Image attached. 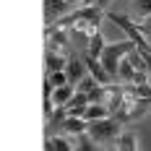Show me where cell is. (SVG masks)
Returning <instances> with one entry per match:
<instances>
[{"instance_id":"obj_4","label":"cell","mask_w":151,"mask_h":151,"mask_svg":"<svg viewBox=\"0 0 151 151\" xmlns=\"http://www.w3.org/2000/svg\"><path fill=\"white\" fill-rule=\"evenodd\" d=\"M83 60H86V68H89V73L99 81V83H109L112 81V76L107 73V68L102 65L99 58H94V55H83Z\"/></svg>"},{"instance_id":"obj_10","label":"cell","mask_w":151,"mask_h":151,"mask_svg":"<svg viewBox=\"0 0 151 151\" xmlns=\"http://www.w3.org/2000/svg\"><path fill=\"white\" fill-rule=\"evenodd\" d=\"M115 146L120 151H138V138L133 130H122L120 136H117V141H115Z\"/></svg>"},{"instance_id":"obj_16","label":"cell","mask_w":151,"mask_h":151,"mask_svg":"<svg viewBox=\"0 0 151 151\" xmlns=\"http://www.w3.org/2000/svg\"><path fill=\"white\" fill-rule=\"evenodd\" d=\"M128 60L133 63V68H136V70H149V65H146V58H143V55L138 52V47L128 52ZM149 73H151V70H149Z\"/></svg>"},{"instance_id":"obj_12","label":"cell","mask_w":151,"mask_h":151,"mask_svg":"<svg viewBox=\"0 0 151 151\" xmlns=\"http://www.w3.org/2000/svg\"><path fill=\"white\" fill-rule=\"evenodd\" d=\"M70 149H73V143L65 136H52L45 141V151H70Z\"/></svg>"},{"instance_id":"obj_17","label":"cell","mask_w":151,"mask_h":151,"mask_svg":"<svg viewBox=\"0 0 151 151\" xmlns=\"http://www.w3.org/2000/svg\"><path fill=\"white\" fill-rule=\"evenodd\" d=\"M76 141H78V143H76V149H81V151H91V149H96L94 138H91L86 130H83V133H78V136H76Z\"/></svg>"},{"instance_id":"obj_18","label":"cell","mask_w":151,"mask_h":151,"mask_svg":"<svg viewBox=\"0 0 151 151\" xmlns=\"http://www.w3.org/2000/svg\"><path fill=\"white\" fill-rule=\"evenodd\" d=\"M133 13L141 18L151 16V0H133Z\"/></svg>"},{"instance_id":"obj_7","label":"cell","mask_w":151,"mask_h":151,"mask_svg":"<svg viewBox=\"0 0 151 151\" xmlns=\"http://www.w3.org/2000/svg\"><path fill=\"white\" fill-rule=\"evenodd\" d=\"M89 128V120L86 117H76V115H68L65 120H63V130L68 133V136H78V133H83Z\"/></svg>"},{"instance_id":"obj_5","label":"cell","mask_w":151,"mask_h":151,"mask_svg":"<svg viewBox=\"0 0 151 151\" xmlns=\"http://www.w3.org/2000/svg\"><path fill=\"white\" fill-rule=\"evenodd\" d=\"M65 73H68V81L70 83H78L83 76H89V68H86V60H78V58H68V65H65Z\"/></svg>"},{"instance_id":"obj_3","label":"cell","mask_w":151,"mask_h":151,"mask_svg":"<svg viewBox=\"0 0 151 151\" xmlns=\"http://www.w3.org/2000/svg\"><path fill=\"white\" fill-rule=\"evenodd\" d=\"M70 11H73L70 0H45V21L47 24H55L58 18H63Z\"/></svg>"},{"instance_id":"obj_9","label":"cell","mask_w":151,"mask_h":151,"mask_svg":"<svg viewBox=\"0 0 151 151\" xmlns=\"http://www.w3.org/2000/svg\"><path fill=\"white\" fill-rule=\"evenodd\" d=\"M73 94H76V83H63V86H58V89L52 91V102L58 107H63V104H68L70 99H73Z\"/></svg>"},{"instance_id":"obj_24","label":"cell","mask_w":151,"mask_h":151,"mask_svg":"<svg viewBox=\"0 0 151 151\" xmlns=\"http://www.w3.org/2000/svg\"><path fill=\"white\" fill-rule=\"evenodd\" d=\"M81 5H96V0H81Z\"/></svg>"},{"instance_id":"obj_25","label":"cell","mask_w":151,"mask_h":151,"mask_svg":"<svg viewBox=\"0 0 151 151\" xmlns=\"http://www.w3.org/2000/svg\"><path fill=\"white\" fill-rule=\"evenodd\" d=\"M70 3H73V5H76V3H78V5H81V0H70Z\"/></svg>"},{"instance_id":"obj_8","label":"cell","mask_w":151,"mask_h":151,"mask_svg":"<svg viewBox=\"0 0 151 151\" xmlns=\"http://www.w3.org/2000/svg\"><path fill=\"white\" fill-rule=\"evenodd\" d=\"M122 86H112L109 83V94H107V109H109V115L115 117L117 112H120V107H122Z\"/></svg>"},{"instance_id":"obj_14","label":"cell","mask_w":151,"mask_h":151,"mask_svg":"<svg viewBox=\"0 0 151 151\" xmlns=\"http://www.w3.org/2000/svg\"><path fill=\"white\" fill-rule=\"evenodd\" d=\"M151 109V99L149 96H138V102H136V107H133V112H130V117H128V122H136V120H141L146 112Z\"/></svg>"},{"instance_id":"obj_11","label":"cell","mask_w":151,"mask_h":151,"mask_svg":"<svg viewBox=\"0 0 151 151\" xmlns=\"http://www.w3.org/2000/svg\"><path fill=\"white\" fill-rule=\"evenodd\" d=\"M104 47H107V42H104V37H102V31L96 29L94 34L89 37V45H86V55H94V58H99L102 52H104Z\"/></svg>"},{"instance_id":"obj_23","label":"cell","mask_w":151,"mask_h":151,"mask_svg":"<svg viewBox=\"0 0 151 151\" xmlns=\"http://www.w3.org/2000/svg\"><path fill=\"white\" fill-rule=\"evenodd\" d=\"M109 3H112V0H96V5H99V8H107Z\"/></svg>"},{"instance_id":"obj_6","label":"cell","mask_w":151,"mask_h":151,"mask_svg":"<svg viewBox=\"0 0 151 151\" xmlns=\"http://www.w3.org/2000/svg\"><path fill=\"white\" fill-rule=\"evenodd\" d=\"M45 65H47V73L65 70V65H68V58H65V52H58V50H47V55H45Z\"/></svg>"},{"instance_id":"obj_1","label":"cell","mask_w":151,"mask_h":151,"mask_svg":"<svg viewBox=\"0 0 151 151\" xmlns=\"http://www.w3.org/2000/svg\"><path fill=\"white\" fill-rule=\"evenodd\" d=\"M86 133L94 138V143H115L117 136L122 133V120L117 117H102V120H89Z\"/></svg>"},{"instance_id":"obj_2","label":"cell","mask_w":151,"mask_h":151,"mask_svg":"<svg viewBox=\"0 0 151 151\" xmlns=\"http://www.w3.org/2000/svg\"><path fill=\"white\" fill-rule=\"evenodd\" d=\"M130 50H136V42H133V39H122V42H112V45H107L104 52L99 55L102 65L107 68V73L112 76V78H117V73H120V60L130 52Z\"/></svg>"},{"instance_id":"obj_13","label":"cell","mask_w":151,"mask_h":151,"mask_svg":"<svg viewBox=\"0 0 151 151\" xmlns=\"http://www.w3.org/2000/svg\"><path fill=\"white\" fill-rule=\"evenodd\" d=\"M83 117H86V120H102V117H109V109H107V104H102V102H89Z\"/></svg>"},{"instance_id":"obj_15","label":"cell","mask_w":151,"mask_h":151,"mask_svg":"<svg viewBox=\"0 0 151 151\" xmlns=\"http://www.w3.org/2000/svg\"><path fill=\"white\" fill-rule=\"evenodd\" d=\"M133 76H136V68H133V63L128 60V55L120 60V73H117V78L120 81H133Z\"/></svg>"},{"instance_id":"obj_20","label":"cell","mask_w":151,"mask_h":151,"mask_svg":"<svg viewBox=\"0 0 151 151\" xmlns=\"http://www.w3.org/2000/svg\"><path fill=\"white\" fill-rule=\"evenodd\" d=\"M68 117V107L63 104V107H58L55 112H52V117H50V125H63V120Z\"/></svg>"},{"instance_id":"obj_19","label":"cell","mask_w":151,"mask_h":151,"mask_svg":"<svg viewBox=\"0 0 151 151\" xmlns=\"http://www.w3.org/2000/svg\"><path fill=\"white\" fill-rule=\"evenodd\" d=\"M94 86H99V81H96V78H94L91 73H89V76H83V78L76 83V89H78V91H91Z\"/></svg>"},{"instance_id":"obj_21","label":"cell","mask_w":151,"mask_h":151,"mask_svg":"<svg viewBox=\"0 0 151 151\" xmlns=\"http://www.w3.org/2000/svg\"><path fill=\"white\" fill-rule=\"evenodd\" d=\"M130 83H133V81H130ZM133 86H136V94H138V96H149V99H151V81H143V83H133Z\"/></svg>"},{"instance_id":"obj_22","label":"cell","mask_w":151,"mask_h":151,"mask_svg":"<svg viewBox=\"0 0 151 151\" xmlns=\"http://www.w3.org/2000/svg\"><path fill=\"white\" fill-rule=\"evenodd\" d=\"M138 29L146 34V39H151V16H146V18H143V21L138 24Z\"/></svg>"}]
</instances>
